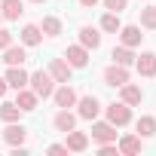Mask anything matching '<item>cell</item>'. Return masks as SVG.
<instances>
[{"instance_id":"obj_1","label":"cell","mask_w":156,"mask_h":156,"mask_svg":"<svg viewBox=\"0 0 156 156\" xmlns=\"http://www.w3.org/2000/svg\"><path fill=\"white\" fill-rule=\"evenodd\" d=\"M28 86L37 92V98H52V92H55V80L49 70H34L28 76Z\"/></svg>"},{"instance_id":"obj_2","label":"cell","mask_w":156,"mask_h":156,"mask_svg":"<svg viewBox=\"0 0 156 156\" xmlns=\"http://www.w3.org/2000/svg\"><path fill=\"white\" fill-rule=\"evenodd\" d=\"M104 113H107V122H113L116 129L132 122V107H129L126 101H113V104H107V107H104Z\"/></svg>"},{"instance_id":"obj_3","label":"cell","mask_w":156,"mask_h":156,"mask_svg":"<svg viewBox=\"0 0 156 156\" xmlns=\"http://www.w3.org/2000/svg\"><path fill=\"white\" fill-rule=\"evenodd\" d=\"M76 116H80V119H98V113H101V101L95 98V95H83V98H76Z\"/></svg>"},{"instance_id":"obj_4","label":"cell","mask_w":156,"mask_h":156,"mask_svg":"<svg viewBox=\"0 0 156 156\" xmlns=\"http://www.w3.org/2000/svg\"><path fill=\"white\" fill-rule=\"evenodd\" d=\"M104 83L107 86H113V89H119L122 83H129V67H122V64H110V67H104Z\"/></svg>"},{"instance_id":"obj_5","label":"cell","mask_w":156,"mask_h":156,"mask_svg":"<svg viewBox=\"0 0 156 156\" xmlns=\"http://www.w3.org/2000/svg\"><path fill=\"white\" fill-rule=\"evenodd\" d=\"M28 76H31V73H28L22 64H9V70H6L3 80H6V86H9V89H16V92H19V89H25V86H28Z\"/></svg>"},{"instance_id":"obj_6","label":"cell","mask_w":156,"mask_h":156,"mask_svg":"<svg viewBox=\"0 0 156 156\" xmlns=\"http://www.w3.org/2000/svg\"><path fill=\"white\" fill-rule=\"evenodd\" d=\"M76 98H80V95L73 92V86H70V83H61V86L52 92L55 107H73V104H76Z\"/></svg>"},{"instance_id":"obj_7","label":"cell","mask_w":156,"mask_h":156,"mask_svg":"<svg viewBox=\"0 0 156 156\" xmlns=\"http://www.w3.org/2000/svg\"><path fill=\"white\" fill-rule=\"evenodd\" d=\"M52 126H55V132H70V129H76V116L70 113V107H58V113L52 116Z\"/></svg>"},{"instance_id":"obj_8","label":"cell","mask_w":156,"mask_h":156,"mask_svg":"<svg viewBox=\"0 0 156 156\" xmlns=\"http://www.w3.org/2000/svg\"><path fill=\"white\" fill-rule=\"evenodd\" d=\"M3 141H6L9 147H19V144L28 141V129H25L22 122H9V126L3 129Z\"/></svg>"},{"instance_id":"obj_9","label":"cell","mask_w":156,"mask_h":156,"mask_svg":"<svg viewBox=\"0 0 156 156\" xmlns=\"http://www.w3.org/2000/svg\"><path fill=\"white\" fill-rule=\"evenodd\" d=\"M64 61L70 64V67H86L89 64V49L86 46H67V52H64Z\"/></svg>"},{"instance_id":"obj_10","label":"cell","mask_w":156,"mask_h":156,"mask_svg":"<svg viewBox=\"0 0 156 156\" xmlns=\"http://www.w3.org/2000/svg\"><path fill=\"white\" fill-rule=\"evenodd\" d=\"M119 40H122V46H141V40H144V34H141V25H122L119 31Z\"/></svg>"},{"instance_id":"obj_11","label":"cell","mask_w":156,"mask_h":156,"mask_svg":"<svg viewBox=\"0 0 156 156\" xmlns=\"http://www.w3.org/2000/svg\"><path fill=\"white\" fill-rule=\"evenodd\" d=\"M92 138H95L98 144L116 141V126H113V122H95V119H92Z\"/></svg>"},{"instance_id":"obj_12","label":"cell","mask_w":156,"mask_h":156,"mask_svg":"<svg viewBox=\"0 0 156 156\" xmlns=\"http://www.w3.org/2000/svg\"><path fill=\"white\" fill-rule=\"evenodd\" d=\"M70 70H73V67H70L64 58H52V61H49V73H52L55 83H70Z\"/></svg>"},{"instance_id":"obj_13","label":"cell","mask_w":156,"mask_h":156,"mask_svg":"<svg viewBox=\"0 0 156 156\" xmlns=\"http://www.w3.org/2000/svg\"><path fill=\"white\" fill-rule=\"evenodd\" d=\"M119 101H126L129 107L141 104V101H144V92H141V86H135V83H122V86H119Z\"/></svg>"},{"instance_id":"obj_14","label":"cell","mask_w":156,"mask_h":156,"mask_svg":"<svg viewBox=\"0 0 156 156\" xmlns=\"http://www.w3.org/2000/svg\"><path fill=\"white\" fill-rule=\"evenodd\" d=\"M135 67L141 76H156V52H141L135 58Z\"/></svg>"},{"instance_id":"obj_15","label":"cell","mask_w":156,"mask_h":156,"mask_svg":"<svg viewBox=\"0 0 156 156\" xmlns=\"http://www.w3.org/2000/svg\"><path fill=\"white\" fill-rule=\"evenodd\" d=\"M64 147H67L70 153H83V150L89 147V135H86V132H76V129H70V132H67V141H64Z\"/></svg>"},{"instance_id":"obj_16","label":"cell","mask_w":156,"mask_h":156,"mask_svg":"<svg viewBox=\"0 0 156 156\" xmlns=\"http://www.w3.org/2000/svg\"><path fill=\"white\" fill-rule=\"evenodd\" d=\"M37 101H40V98H37V92H34V89H28V86H25V89H19V95H16V104L22 107V113L37 110Z\"/></svg>"},{"instance_id":"obj_17","label":"cell","mask_w":156,"mask_h":156,"mask_svg":"<svg viewBox=\"0 0 156 156\" xmlns=\"http://www.w3.org/2000/svg\"><path fill=\"white\" fill-rule=\"evenodd\" d=\"M19 40H22V46H40V43H43V31H40V25H25L22 34H19Z\"/></svg>"},{"instance_id":"obj_18","label":"cell","mask_w":156,"mask_h":156,"mask_svg":"<svg viewBox=\"0 0 156 156\" xmlns=\"http://www.w3.org/2000/svg\"><path fill=\"white\" fill-rule=\"evenodd\" d=\"M80 46H86V49H98V46H101V34H98V28L83 25V28H80Z\"/></svg>"},{"instance_id":"obj_19","label":"cell","mask_w":156,"mask_h":156,"mask_svg":"<svg viewBox=\"0 0 156 156\" xmlns=\"http://www.w3.org/2000/svg\"><path fill=\"white\" fill-rule=\"evenodd\" d=\"M110 58H113V64L129 67V64H135V58H138V55H135V49H132V46H122V43H119V46H113Z\"/></svg>"},{"instance_id":"obj_20","label":"cell","mask_w":156,"mask_h":156,"mask_svg":"<svg viewBox=\"0 0 156 156\" xmlns=\"http://www.w3.org/2000/svg\"><path fill=\"white\" fill-rule=\"evenodd\" d=\"M40 31H43L46 37H58V34L64 31V25H61V19H58V16H43V22H40Z\"/></svg>"},{"instance_id":"obj_21","label":"cell","mask_w":156,"mask_h":156,"mask_svg":"<svg viewBox=\"0 0 156 156\" xmlns=\"http://www.w3.org/2000/svg\"><path fill=\"white\" fill-rule=\"evenodd\" d=\"M3 61H6V64H25V61H28L25 46H12V43H9V46L3 49Z\"/></svg>"},{"instance_id":"obj_22","label":"cell","mask_w":156,"mask_h":156,"mask_svg":"<svg viewBox=\"0 0 156 156\" xmlns=\"http://www.w3.org/2000/svg\"><path fill=\"white\" fill-rule=\"evenodd\" d=\"M0 12H3V19L16 22V19L25 12V3H22V0H3V3H0Z\"/></svg>"},{"instance_id":"obj_23","label":"cell","mask_w":156,"mask_h":156,"mask_svg":"<svg viewBox=\"0 0 156 156\" xmlns=\"http://www.w3.org/2000/svg\"><path fill=\"white\" fill-rule=\"evenodd\" d=\"M0 119H3V122H19L22 119V107L16 101H3V104H0Z\"/></svg>"},{"instance_id":"obj_24","label":"cell","mask_w":156,"mask_h":156,"mask_svg":"<svg viewBox=\"0 0 156 156\" xmlns=\"http://www.w3.org/2000/svg\"><path fill=\"white\" fill-rule=\"evenodd\" d=\"M116 150H119V153H126V156H135V153L141 150V138H138V135H126V138H119Z\"/></svg>"},{"instance_id":"obj_25","label":"cell","mask_w":156,"mask_h":156,"mask_svg":"<svg viewBox=\"0 0 156 156\" xmlns=\"http://www.w3.org/2000/svg\"><path fill=\"white\" fill-rule=\"evenodd\" d=\"M119 28H122V22H119V12H104V16H101V25H98V31L116 34Z\"/></svg>"},{"instance_id":"obj_26","label":"cell","mask_w":156,"mask_h":156,"mask_svg":"<svg viewBox=\"0 0 156 156\" xmlns=\"http://www.w3.org/2000/svg\"><path fill=\"white\" fill-rule=\"evenodd\" d=\"M135 129H138V138H153L156 135V116H141L135 122Z\"/></svg>"},{"instance_id":"obj_27","label":"cell","mask_w":156,"mask_h":156,"mask_svg":"<svg viewBox=\"0 0 156 156\" xmlns=\"http://www.w3.org/2000/svg\"><path fill=\"white\" fill-rule=\"evenodd\" d=\"M141 28L156 31V6H144L141 9Z\"/></svg>"},{"instance_id":"obj_28","label":"cell","mask_w":156,"mask_h":156,"mask_svg":"<svg viewBox=\"0 0 156 156\" xmlns=\"http://www.w3.org/2000/svg\"><path fill=\"white\" fill-rule=\"evenodd\" d=\"M101 3H104L107 12H122V9L129 6V0H101Z\"/></svg>"},{"instance_id":"obj_29","label":"cell","mask_w":156,"mask_h":156,"mask_svg":"<svg viewBox=\"0 0 156 156\" xmlns=\"http://www.w3.org/2000/svg\"><path fill=\"white\" fill-rule=\"evenodd\" d=\"M98 153H101V156H116L119 150H116V144H113V141H107V144H101V147H98Z\"/></svg>"},{"instance_id":"obj_30","label":"cell","mask_w":156,"mask_h":156,"mask_svg":"<svg viewBox=\"0 0 156 156\" xmlns=\"http://www.w3.org/2000/svg\"><path fill=\"white\" fill-rule=\"evenodd\" d=\"M9 43H12V34H9L6 28H0V49H6Z\"/></svg>"},{"instance_id":"obj_31","label":"cell","mask_w":156,"mask_h":156,"mask_svg":"<svg viewBox=\"0 0 156 156\" xmlns=\"http://www.w3.org/2000/svg\"><path fill=\"white\" fill-rule=\"evenodd\" d=\"M46 150H49V153H55V156H64V153H70V150H67L64 144H49Z\"/></svg>"},{"instance_id":"obj_32","label":"cell","mask_w":156,"mask_h":156,"mask_svg":"<svg viewBox=\"0 0 156 156\" xmlns=\"http://www.w3.org/2000/svg\"><path fill=\"white\" fill-rule=\"evenodd\" d=\"M101 0H80V6H86V9H92V6H98Z\"/></svg>"},{"instance_id":"obj_33","label":"cell","mask_w":156,"mask_h":156,"mask_svg":"<svg viewBox=\"0 0 156 156\" xmlns=\"http://www.w3.org/2000/svg\"><path fill=\"white\" fill-rule=\"evenodd\" d=\"M9 86H6V80H3V76H0V98H3V92H6Z\"/></svg>"},{"instance_id":"obj_34","label":"cell","mask_w":156,"mask_h":156,"mask_svg":"<svg viewBox=\"0 0 156 156\" xmlns=\"http://www.w3.org/2000/svg\"><path fill=\"white\" fill-rule=\"evenodd\" d=\"M31 3H46V0H31Z\"/></svg>"},{"instance_id":"obj_35","label":"cell","mask_w":156,"mask_h":156,"mask_svg":"<svg viewBox=\"0 0 156 156\" xmlns=\"http://www.w3.org/2000/svg\"><path fill=\"white\" fill-rule=\"evenodd\" d=\"M0 22H3V12H0Z\"/></svg>"}]
</instances>
